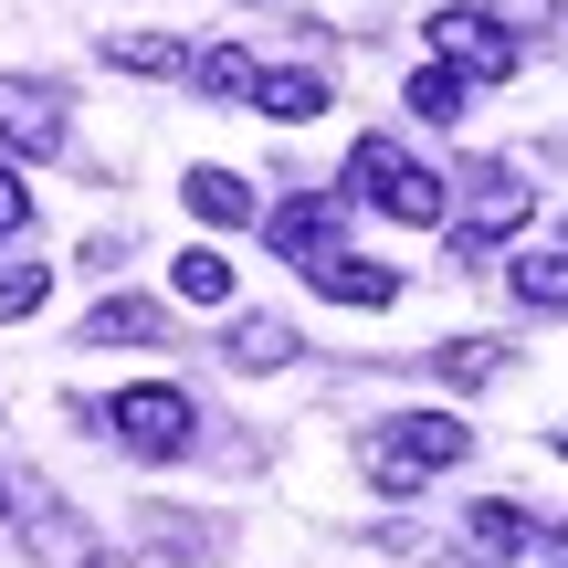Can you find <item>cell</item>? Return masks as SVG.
Instances as JSON below:
<instances>
[{"mask_svg": "<svg viewBox=\"0 0 568 568\" xmlns=\"http://www.w3.org/2000/svg\"><path fill=\"white\" fill-rule=\"evenodd\" d=\"M400 95H410V116H422V126H453V116H464V74H443V63H422Z\"/></svg>", "mask_w": 568, "mask_h": 568, "instance_id": "16", "label": "cell"}, {"mask_svg": "<svg viewBox=\"0 0 568 568\" xmlns=\"http://www.w3.org/2000/svg\"><path fill=\"white\" fill-rule=\"evenodd\" d=\"M42 295H53V274H42V264H0V316H32Z\"/></svg>", "mask_w": 568, "mask_h": 568, "instance_id": "20", "label": "cell"}, {"mask_svg": "<svg viewBox=\"0 0 568 568\" xmlns=\"http://www.w3.org/2000/svg\"><path fill=\"white\" fill-rule=\"evenodd\" d=\"M105 63H126V74H190V53L169 32H116V42H105Z\"/></svg>", "mask_w": 568, "mask_h": 568, "instance_id": "17", "label": "cell"}, {"mask_svg": "<svg viewBox=\"0 0 568 568\" xmlns=\"http://www.w3.org/2000/svg\"><path fill=\"white\" fill-rule=\"evenodd\" d=\"M432 368H443L453 389H474V379H495V337H443V358H432Z\"/></svg>", "mask_w": 568, "mask_h": 568, "instance_id": "18", "label": "cell"}, {"mask_svg": "<svg viewBox=\"0 0 568 568\" xmlns=\"http://www.w3.org/2000/svg\"><path fill=\"white\" fill-rule=\"evenodd\" d=\"M105 432H116L138 464H180L190 453V389H169V379L116 389V400H105Z\"/></svg>", "mask_w": 568, "mask_h": 568, "instance_id": "3", "label": "cell"}, {"mask_svg": "<svg viewBox=\"0 0 568 568\" xmlns=\"http://www.w3.org/2000/svg\"><path fill=\"white\" fill-rule=\"evenodd\" d=\"M464 453H474V432L453 422V410H400V422H379V443H368V474L400 495V485H422V474L464 464Z\"/></svg>", "mask_w": 568, "mask_h": 568, "instance_id": "2", "label": "cell"}, {"mask_svg": "<svg viewBox=\"0 0 568 568\" xmlns=\"http://www.w3.org/2000/svg\"><path fill=\"white\" fill-rule=\"evenodd\" d=\"M169 295H180V305H232V264L211 243H190L180 264H169Z\"/></svg>", "mask_w": 568, "mask_h": 568, "instance_id": "13", "label": "cell"}, {"mask_svg": "<svg viewBox=\"0 0 568 568\" xmlns=\"http://www.w3.org/2000/svg\"><path fill=\"white\" fill-rule=\"evenodd\" d=\"M0 148H21V159H53L63 148V116L42 95H21V84H0Z\"/></svg>", "mask_w": 568, "mask_h": 568, "instance_id": "9", "label": "cell"}, {"mask_svg": "<svg viewBox=\"0 0 568 568\" xmlns=\"http://www.w3.org/2000/svg\"><path fill=\"white\" fill-rule=\"evenodd\" d=\"M347 190H358V201H379L389 222H443V211H453V201H443V169H422L400 138H358Z\"/></svg>", "mask_w": 568, "mask_h": 568, "instance_id": "1", "label": "cell"}, {"mask_svg": "<svg viewBox=\"0 0 568 568\" xmlns=\"http://www.w3.org/2000/svg\"><path fill=\"white\" fill-rule=\"evenodd\" d=\"M337 211L347 201H284V211H264V232H274V253H295V264H316V253H337Z\"/></svg>", "mask_w": 568, "mask_h": 568, "instance_id": "8", "label": "cell"}, {"mask_svg": "<svg viewBox=\"0 0 568 568\" xmlns=\"http://www.w3.org/2000/svg\"><path fill=\"white\" fill-rule=\"evenodd\" d=\"M253 105H264L274 126H316L326 116V74L316 63H274V74H253Z\"/></svg>", "mask_w": 568, "mask_h": 568, "instance_id": "7", "label": "cell"}, {"mask_svg": "<svg viewBox=\"0 0 568 568\" xmlns=\"http://www.w3.org/2000/svg\"><path fill=\"white\" fill-rule=\"evenodd\" d=\"M464 548H474V558H516V548H537V527H527V506L485 495V506L464 516Z\"/></svg>", "mask_w": 568, "mask_h": 568, "instance_id": "12", "label": "cell"}, {"mask_svg": "<svg viewBox=\"0 0 568 568\" xmlns=\"http://www.w3.org/2000/svg\"><path fill=\"white\" fill-rule=\"evenodd\" d=\"M190 211H201V222H222V232H243L264 201H253V180H243V169H190Z\"/></svg>", "mask_w": 568, "mask_h": 568, "instance_id": "11", "label": "cell"}, {"mask_svg": "<svg viewBox=\"0 0 568 568\" xmlns=\"http://www.w3.org/2000/svg\"><path fill=\"white\" fill-rule=\"evenodd\" d=\"M527 211H537V190L516 180V169H485V180H474V211H464V264H474L485 243H506Z\"/></svg>", "mask_w": 568, "mask_h": 568, "instance_id": "6", "label": "cell"}, {"mask_svg": "<svg viewBox=\"0 0 568 568\" xmlns=\"http://www.w3.org/2000/svg\"><path fill=\"white\" fill-rule=\"evenodd\" d=\"M284 358H295V326L284 316H243L232 326V368H284Z\"/></svg>", "mask_w": 568, "mask_h": 568, "instance_id": "15", "label": "cell"}, {"mask_svg": "<svg viewBox=\"0 0 568 568\" xmlns=\"http://www.w3.org/2000/svg\"><path fill=\"white\" fill-rule=\"evenodd\" d=\"M516 295L537 305V316H568V264L548 253V264H516Z\"/></svg>", "mask_w": 568, "mask_h": 568, "instance_id": "19", "label": "cell"}, {"mask_svg": "<svg viewBox=\"0 0 568 568\" xmlns=\"http://www.w3.org/2000/svg\"><path fill=\"white\" fill-rule=\"evenodd\" d=\"M159 305H148V295H105L95 305V316H84V347H159Z\"/></svg>", "mask_w": 568, "mask_h": 568, "instance_id": "10", "label": "cell"}, {"mask_svg": "<svg viewBox=\"0 0 568 568\" xmlns=\"http://www.w3.org/2000/svg\"><path fill=\"white\" fill-rule=\"evenodd\" d=\"M548 558H558V568H568V527H558V537H548Z\"/></svg>", "mask_w": 568, "mask_h": 568, "instance_id": "21", "label": "cell"}, {"mask_svg": "<svg viewBox=\"0 0 568 568\" xmlns=\"http://www.w3.org/2000/svg\"><path fill=\"white\" fill-rule=\"evenodd\" d=\"M253 74H264V63L243 53V42H211V53H190V84H201V95H253Z\"/></svg>", "mask_w": 568, "mask_h": 568, "instance_id": "14", "label": "cell"}, {"mask_svg": "<svg viewBox=\"0 0 568 568\" xmlns=\"http://www.w3.org/2000/svg\"><path fill=\"white\" fill-rule=\"evenodd\" d=\"M316 295L358 305V316H379V305H400V264H368V253H316V264H295Z\"/></svg>", "mask_w": 568, "mask_h": 568, "instance_id": "5", "label": "cell"}, {"mask_svg": "<svg viewBox=\"0 0 568 568\" xmlns=\"http://www.w3.org/2000/svg\"><path fill=\"white\" fill-rule=\"evenodd\" d=\"M558 264H568V222H558Z\"/></svg>", "mask_w": 568, "mask_h": 568, "instance_id": "22", "label": "cell"}, {"mask_svg": "<svg viewBox=\"0 0 568 568\" xmlns=\"http://www.w3.org/2000/svg\"><path fill=\"white\" fill-rule=\"evenodd\" d=\"M432 53H443V74H474V84H506L516 74L506 21H485V11H432Z\"/></svg>", "mask_w": 568, "mask_h": 568, "instance_id": "4", "label": "cell"}, {"mask_svg": "<svg viewBox=\"0 0 568 568\" xmlns=\"http://www.w3.org/2000/svg\"><path fill=\"white\" fill-rule=\"evenodd\" d=\"M558 453H568V432H558Z\"/></svg>", "mask_w": 568, "mask_h": 568, "instance_id": "23", "label": "cell"}]
</instances>
